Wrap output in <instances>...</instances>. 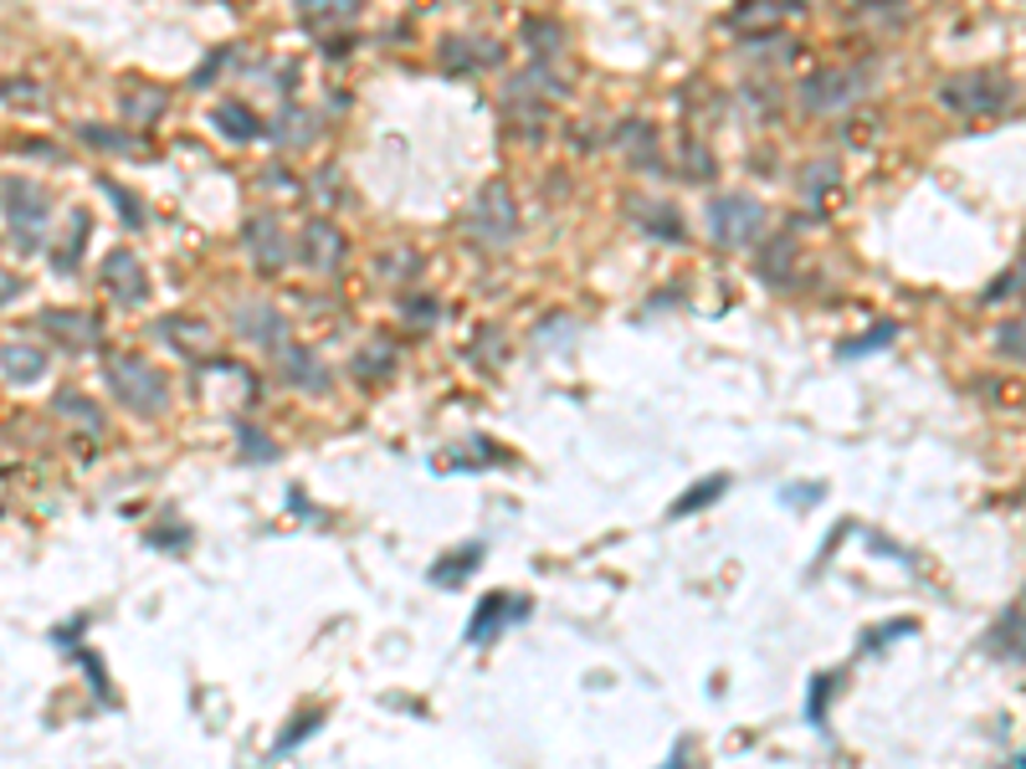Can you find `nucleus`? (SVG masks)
<instances>
[{
  "mask_svg": "<svg viewBox=\"0 0 1026 769\" xmlns=\"http://www.w3.org/2000/svg\"><path fill=\"white\" fill-rule=\"evenodd\" d=\"M108 390L119 405H129L134 415H160L170 405V390H164V375L149 365L144 355H114L108 359Z\"/></svg>",
  "mask_w": 1026,
  "mask_h": 769,
  "instance_id": "nucleus-1",
  "label": "nucleus"
},
{
  "mask_svg": "<svg viewBox=\"0 0 1026 769\" xmlns=\"http://www.w3.org/2000/svg\"><path fill=\"white\" fill-rule=\"evenodd\" d=\"M1016 98V83L1001 73H960L939 88V104L950 113H965V119H996L1006 113Z\"/></svg>",
  "mask_w": 1026,
  "mask_h": 769,
  "instance_id": "nucleus-2",
  "label": "nucleus"
},
{
  "mask_svg": "<svg viewBox=\"0 0 1026 769\" xmlns=\"http://www.w3.org/2000/svg\"><path fill=\"white\" fill-rule=\"evenodd\" d=\"M467 231H473L477 241H488V247L514 241V231H519V201H514V191H508L504 180H488V185L477 191L473 210H467Z\"/></svg>",
  "mask_w": 1026,
  "mask_h": 769,
  "instance_id": "nucleus-3",
  "label": "nucleus"
},
{
  "mask_svg": "<svg viewBox=\"0 0 1026 769\" xmlns=\"http://www.w3.org/2000/svg\"><path fill=\"white\" fill-rule=\"evenodd\" d=\"M759 231H765L759 201H749V195H714V201H709V237H714L719 247H744V241H755Z\"/></svg>",
  "mask_w": 1026,
  "mask_h": 769,
  "instance_id": "nucleus-4",
  "label": "nucleus"
},
{
  "mask_svg": "<svg viewBox=\"0 0 1026 769\" xmlns=\"http://www.w3.org/2000/svg\"><path fill=\"white\" fill-rule=\"evenodd\" d=\"M852 98H863V73H852V67H821L801 83V104L811 113H836Z\"/></svg>",
  "mask_w": 1026,
  "mask_h": 769,
  "instance_id": "nucleus-5",
  "label": "nucleus"
},
{
  "mask_svg": "<svg viewBox=\"0 0 1026 769\" xmlns=\"http://www.w3.org/2000/svg\"><path fill=\"white\" fill-rule=\"evenodd\" d=\"M6 216H11V231L21 247H42V231H46V216H52V206H46V195L36 191V185H26V180H11L6 185Z\"/></svg>",
  "mask_w": 1026,
  "mask_h": 769,
  "instance_id": "nucleus-6",
  "label": "nucleus"
},
{
  "mask_svg": "<svg viewBox=\"0 0 1026 769\" xmlns=\"http://www.w3.org/2000/svg\"><path fill=\"white\" fill-rule=\"evenodd\" d=\"M104 293L123 308H139L149 303V278H144V262L134 252H108L104 257Z\"/></svg>",
  "mask_w": 1026,
  "mask_h": 769,
  "instance_id": "nucleus-7",
  "label": "nucleus"
},
{
  "mask_svg": "<svg viewBox=\"0 0 1026 769\" xmlns=\"http://www.w3.org/2000/svg\"><path fill=\"white\" fill-rule=\"evenodd\" d=\"M344 257H349V241H344V231L334 221H309L303 226V267L309 272H339Z\"/></svg>",
  "mask_w": 1026,
  "mask_h": 769,
  "instance_id": "nucleus-8",
  "label": "nucleus"
},
{
  "mask_svg": "<svg viewBox=\"0 0 1026 769\" xmlns=\"http://www.w3.org/2000/svg\"><path fill=\"white\" fill-rule=\"evenodd\" d=\"M241 237H247V252H252L257 272H283L288 267V237H283V226L272 221V216H252Z\"/></svg>",
  "mask_w": 1026,
  "mask_h": 769,
  "instance_id": "nucleus-9",
  "label": "nucleus"
},
{
  "mask_svg": "<svg viewBox=\"0 0 1026 769\" xmlns=\"http://www.w3.org/2000/svg\"><path fill=\"white\" fill-rule=\"evenodd\" d=\"M160 334L170 339V349L175 355H185V359H195V365H206L210 355H216V328L206 324V318H164L160 324Z\"/></svg>",
  "mask_w": 1026,
  "mask_h": 769,
  "instance_id": "nucleus-10",
  "label": "nucleus"
},
{
  "mask_svg": "<svg viewBox=\"0 0 1026 769\" xmlns=\"http://www.w3.org/2000/svg\"><path fill=\"white\" fill-rule=\"evenodd\" d=\"M278 370H283L288 384H298V390H328V370L324 359L313 355L309 344H278Z\"/></svg>",
  "mask_w": 1026,
  "mask_h": 769,
  "instance_id": "nucleus-11",
  "label": "nucleus"
},
{
  "mask_svg": "<svg viewBox=\"0 0 1026 769\" xmlns=\"http://www.w3.org/2000/svg\"><path fill=\"white\" fill-rule=\"evenodd\" d=\"M237 334H247L252 344L278 349V344H288V318L278 308H268V303H241L237 308Z\"/></svg>",
  "mask_w": 1026,
  "mask_h": 769,
  "instance_id": "nucleus-12",
  "label": "nucleus"
},
{
  "mask_svg": "<svg viewBox=\"0 0 1026 769\" xmlns=\"http://www.w3.org/2000/svg\"><path fill=\"white\" fill-rule=\"evenodd\" d=\"M52 334H57L67 349H93V344L104 339V324L93 318V313H73V308H62V313H46L42 318Z\"/></svg>",
  "mask_w": 1026,
  "mask_h": 769,
  "instance_id": "nucleus-13",
  "label": "nucleus"
},
{
  "mask_svg": "<svg viewBox=\"0 0 1026 769\" xmlns=\"http://www.w3.org/2000/svg\"><path fill=\"white\" fill-rule=\"evenodd\" d=\"M0 370L11 375V380H21V384H31V380H42L46 375V349L42 344H6L0 349Z\"/></svg>",
  "mask_w": 1026,
  "mask_h": 769,
  "instance_id": "nucleus-14",
  "label": "nucleus"
},
{
  "mask_svg": "<svg viewBox=\"0 0 1026 769\" xmlns=\"http://www.w3.org/2000/svg\"><path fill=\"white\" fill-rule=\"evenodd\" d=\"M216 129L231 139V144H252L257 133H262V119H257L247 104H237V98H226L222 108H216Z\"/></svg>",
  "mask_w": 1026,
  "mask_h": 769,
  "instance_id": "nucleus-15",
  "label": "nucleus"
},
{
  "mask_svg": "<svg viewBox=\"0 0 1026 769\" xmlns=\"http://www.w3.org/2000/svg\"><path fill=\"white\" fill-rule=\"evenodd\" d=\"M631 216H637L641 231H652V237L683 241V216H678L672 206H662V201H637V206H631Z\"/></svg>",
  "mask_w": 1026,
  "mask_h": 769,
  "instance_id": "nucleus-16",
  "label": "nucleus"
},
{
  "mask_svg": "<svg viewBox=\"0 0 1026 769\" xmlns=\"http://www.w3.org/2000/svg\"><path fill=\"white\" fill-rule=\"evenodd\" d=\"M355 6L359 0H298V15L313 21V26H339V21L355 15Z\"/></svg>",
  "mask_w": 1026,
  "mask_h": 769,
  "instance_id": "nucleus-17",
  "label": "nucleus"
},
{
  "mask_svg": "<svg viewBox=\"0 0 1026 769\" xmlns=\"http://www.w3.org/2000/svg\"><path fill=\"white\" fill-rule=\"evenodd\" d=\"M523 42H529V52H534L539 62H550L554 52L565 46V31L554 26V21H539L534 15V21H523Z\"/></svg>",
  "mask_w": 1026,
  "mask_h": 769,
  "instance_id": "nucleus-18",
  "label": "nucleus"
},
{
  "mask_svg": "<svg viewBox=\"0 0 1026 769\" xmlns=\"http://www.w3.org/2000/svg\"><path fill=\"white\" fill-rule=\"evenodd\" d=\"M836 175H842V170H836L832 160H817V164H806V170H801V195H806V201H817V206H821V201H827V195L836 191Z\"/></svg>",
  "mask_w": 1026,
  "mask_h": 769,
  "instance_id": "nucleus-19",
  "label": "nucleus"
},
{
  "mask_svg": "<svg viewBox=\"0 0 1026 769\" xmlns=\"http://www.w3.org/2000/svg\"><path fill=\"white\" fill-rule=\"evenodd\" d=\"M724 488H730V477H703L699 488H693V492H683V498L672 503V518H688V513H699L703 503H714V498H724Z\"/></svg>",
  "mask_w": 1026,
  "mask_h": 769,
  "instance_id": "nucleus-20",
  "label": "nucleus"
},
{
  "mask_svg": "<svg viewBox=\"0 0 1026 769\" xmlns=\"http://www.w3.org/2000/svg\"><path fill=\"white\" fill-rule=\"evenodd\" d=\"M508 610H514V600H508V595H488V600H483V610L473 616V626H467V637H473V641L493 637V621H498V616H508Z\"/></svg>",
  "mask_w": 1026,
  "mask_h": 769,
  "instance_id": "nucleus-21",
  "label": "nucleus"
},
{
  "mask_svg": "<svg viewBox=\"0 0 1026 769\" xmlns=\"http://www.w3.org/2000/svg\"><path fill=\"white\" fill-rule=\"evenodd\" d=\"M790 241H775V247H765V252H759V278H765V282H790Z\"/></svg>",
  "mask_w": 1026,
  "mask_h": 769,
  "instance_id": "nucleus-22",
  "label": "nucleus"
},
{
  "mask_svg": "<svg viewBox=\"0 0 1026 769\" xmlns=\"http://www.w3.org/2000/svg\"><path fill=\"white\" fill-rule=\"evenodd\" d=\"M83 144L108 149V154H134V144H129V133H119V129H98V123H83Z\"/></svg>",
  "mask_w": 1026,
  "mask_h": 769,
  "instance_id": "nucleus-23",
  "label": "nucleus"
},
{
  "mask_svg": "<svg viewBox=\"0 0 1026 769\" xmlns=\"http://www.w3.org/2000/svg\"><path fill=\"white\" fill-rule=\"evenodd\" d=\"M83 241H88V216H83V210H73V237H67V247H57V272H73L77 252H83Z\"/></svg>",
  "mask_w": 1026,
  "mask_h": 769,
  "instance_id": "nucleus-24",
  "label": "nucleus"
},
{
  "mask_svg": "<svg viewBox=\"0 0 1026 769\" xmlns=\"http://www.w3.org/2000/svg\"><path fill=\"white\" fill-rule=\"evenodd\" d=\"M622 144L631 149V160L641 154V164H657V160H652V123H626V129H622Z\"/></svg>",
  "mask_w": 1026,
  "mask_h": 769,
  "instance_id": "nucleus-25",
  "label": "nucleus"
},
{
  "mask_svg": "<svg viewBox=\"0 0 1026 769\" xmlns=\"http://www.w3.org/2000/svg\"><path fill=\"white\" fill-rule=\"evenodd\" d=\"M396 359H390V344H375V349H365V355L355 359V375L359 380H375V375H386Z\"/></svg>",
  "mask_w": 1026,
  "mask_h": 769,
  "instance_id": "nucleus-26",
  "label": "nucleus"
},
{
  "mask_svg": "<svg viewBox=\"0 0 1026 769\" xmlns=\"http://www.w3.org/2000/svg\"><path fill=\"white\" fill-rule=\"evenodd\" d=\"M477 564H483V549H477V544H467V549H462V554H457V560H446V564H436L432 575L442 580V585H452V580H457L462 570H477Z\"/></svg>",
  "mask_w": 1026,
  "mask_h": 769,
  "instance_id": "nucleus-27",
  "label": "nucleus"
},
{
  "mask_svg": "<svg viewBox=\"0 0 1026 769\" xmlns=\"http://www.w3.org/2000/svg\"><path fill=\"white\" fill-rule=\"evenodd\" d=\"M888 339H898V324H883V328H867L863 339L842 344V355H867V349H883Z\"/></svg>",
  "mask_w": 1026,
  "mask_h": 769,
  "instance_id": "nucleus-28",
  "label": "nucleus"
},
{
  "mask_svg": "<svg viewBox=\"0 0 1026 769\" xmlns=\"http://www.w3.org/2000/svg\"><path fill=\"white\" fill-rule=\"evenodd\" d=\"M104 191H108V201H114V206L123 210V226H144V206H139L134 195H129V191H119L114 180H104Z\"/></svg>",
  "mask_w": 1026,
  "mask_h": 769,
  "instance_id": "nucleus-29",
  "label": "nucleus"
},
{
  "mask_svg": "<svg viewBox=\"0 0 1026 769\" xmlns=\"http://www.w3.org/2000/svg\"><path fill=\"white\" fill-rule=\"evenodd\" d=\"M770 26L775 21V0H755V6H739V11L730 15V26Z\"/></svg>",
  "mask_w": 1026,
  "mask_h": 769,
  "instance_id": "nucleus-30",
  "label": "nucleus"
},
{
  "mask_svg": "<svg viewBox=\"0 0 1026 769\" xmlns=\"http://www.w3.org/2000/svg\"><path fill=\"white\" fill-rule=\"evenodd\" d=\"M380 272H386V278H417L421 262H417V252H396V257L380 262Z\"/></svg>",
  "mask_w": 1026,
  "mask_h": 769,
  "instance_id": "nucleus-31",
  "label": "nucleus"
},
{
  "mask_svg": "<svg viewBox=\"0 0 1026 769\" xmlns=\"http://www.w3.org/2000/svg\"><path fill=\"white\" fill-rule=\"evenodd\" d=\"M996 349H1001V355H1012V359H1022V324H1016V318L996 334Z\"/></svg>",
  "mask_w": 1026,
  "mask_h": 769,
  "instance_id": "nucleus-32",
  "label": "nucleus"
},
{
  "mask_svg": "<svg viewBox=\"0 0 1026 769\" xmlns=\"http://www.w3.org/2000/svg\"><path fill=\"white\" fill-rule=\"evenodd\" d=\"M1016 278H1022V272H1016V267H1012L1006 278H996V282H991V293H985V303H996L1001 293H1016Z\"/></svg>",
  "mask_w": 1026,
  "mask_h": 769,
  "instance_id": "nucleus-33",
  "label": "nucleus"
},
{
  "mask_svg": "<svg viewBox=\"0 0 1026 769\" xmlns=\"http://www.w3.org/2000/svg\"><path fill=\"white\" fill-rule=\"evenodd\" d=\"M406 313H411V318H436V303L432 297H411V308Z\"/></svg>",
  "mask_w": 1026,
  "mask_h": 769,
  "instance_id": "nucleus-34",
  "label": "nucleus"
},
{
  "mask_svg": "<svg viewBox=\"0 0 1026 769\" xmlns=\"http://www.w3.org/2000/svg\"><path fill=\"white\" fill-rule=\"evenodd\" d=\"M1012 769H1022V759H1012Z\"/></svg>",
  "mask_w": 1026,
  "mask_h": 769,
  "instance_id": "nucleus-35",
  "label": "nucleus"
},
{
  "mask_svg": "<svg viewBox=\"0 0 1026 769\" xmlns=\"http://www.w3.org/2000/svg\"><path fill=\"white\" fill-rule=\"evenodd\" d=\"M668 769H678V759H672V765H668Z\"/></svg>",
  "mask_w": 1026,
  "mask_h": 769,
  "instance_id": "nucleus-36",
  "label": "nucleus"
}]
</instances>
